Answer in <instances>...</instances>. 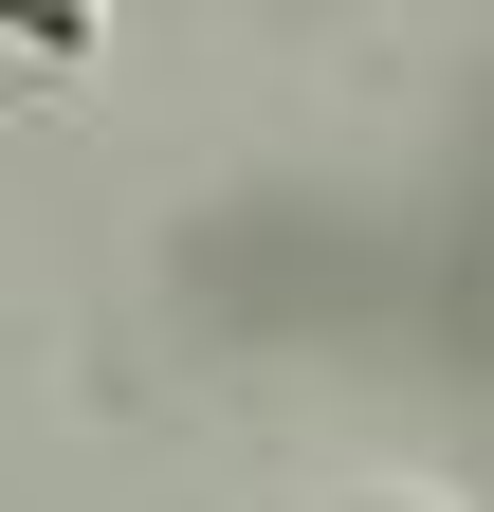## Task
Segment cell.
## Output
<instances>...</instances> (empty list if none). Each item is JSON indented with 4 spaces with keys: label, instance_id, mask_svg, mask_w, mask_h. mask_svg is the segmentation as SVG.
<instances>
[{
    "label": "cell",
    "instance_id": "6da1fadb",
    "mask_svg": "<svg viewBox=\"0 0 494 512\" xmlns=\"http://www.w3.org/2000/svg\"><path fill=\"white\" fill-rule=\"evenodd\" d=\"M348 512H440V494H348Z\"/></svg>",
    "mask_w": 494,
    "mask_h": 512
}]
</instances>
